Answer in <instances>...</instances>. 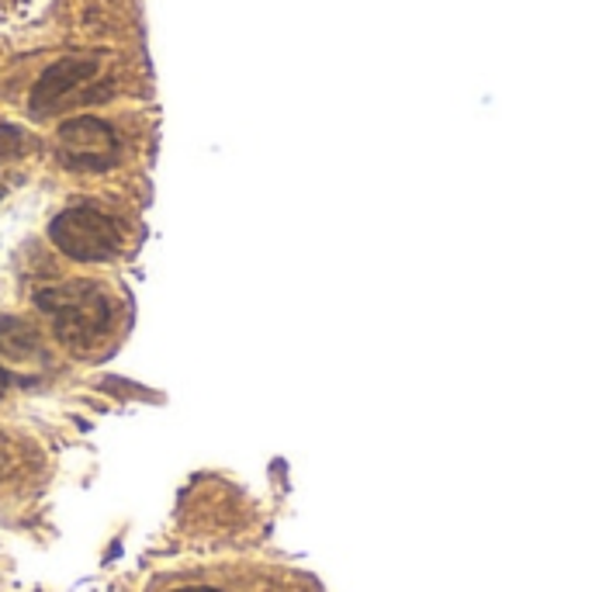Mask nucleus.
<instances>
[{"instance_id": "9", "label": "nucleus", "mask_w": 592, "mask_h": 592, "mask_svg": "<svg viewBox=\"0 0 592 592\" xmlns=\"http://www.w3.org/2000/svg\"><path fill=\"white\" fill-rule=\"evenodd\" d=\"M0 197H4V184H0Z\"/></svg>"}, {"instance_id": "5", "label": "nucleus", "mask_w": 592, "mask_h": 592, "mask_svg": "<svg viewBox=\"0 0 592 592\" xmlns=\"http://www.w3.org/2000/svg\"><path fill=\"white\" fill-rule=\"evenodd\" d=\"M43 353V343H38L35 326H28L17 315H0V358L8 361H28Z\"/></svg>"}, {"instance_id": "4", "label": "nucleus", "mask_w": 592, "mask_h": 592, "mask_svg": "<svg viewBox=\"0 0 592 592\" xmlns=\"http://www.w3.org/2000/svg\"><path fill=\"white\" fill-rule=\"evenodd\" d=\"M97 76V59L94 56H67L52 63L43 76H38V84L32 90V111L35 114H46L52 111L56 105L70 101V97L81 90L87 81Z\"/></svg>"}, {"instance_id": "1", "label": "nucleus", "mask_w": 592, "mask_h": 592, "mask_svg": "<svg viewBox=\"0 0 592 592\" xmlns=\"http://www.w3.org/2000/svg\"><path fill=\"white\" fill-rule=\"evenodd\" d=\"M35 305L49 315L56 340L67 343L70 350H87L90 343L105 340L114 319L111 294L84 278L43 288L35 294Z\"/></svg>"}, {"instance_id": "2", "label": "nucleus", "mask_w": 592, "mask_h": 592, "mask_svg": "<svg viewBox=\"0 0 592 592\" xmlns=\"http://www.w3.org/2000/svg\"><path fill=\"white\" fill-rule=\"evenodd\" d=\"M52 246L76 264H108L122 253L118 226L97 208H67L49 222Z\"/></svg>"}, {"instance_id": "6", "label": "nucleus", "mask_w": 592, "mask_h": 592, "mask_svg": "<svg viewBox=\"0 0 592 592\" xmlns=\"http://www.w3.org/2000/svg\"><path fill=\"white\" fill-rule=\"evenodd\" d=\"M32 149V135L17 125H0V164L22 160V156Z\"/></svg>"}, {"instance_id": "7", "label": "nucleus", "mask_w": 592, "mask_h": 592, "mask_svg": "<svg viewBox=\"0 0 592 592\" xmlns=\"http://www.w3.org/2000/svg\"><path fill=\"white\" fill-rule=\"evenodd\" d=\"M8 385H11V378H8V371H4V367H0V399H4V395H8Z\"/></svg>"}, {"instance_id": "8", "label": "nucleus", "mask_w": 592, "mask_h": 592, "mask_svg": "<svg viewBox=\"0 0 592 592\" xmlns=\"http://www.w3.org/2000/svg\"><path fill=\"white\" fill-rule=\"evenodd\" d=\"M177 592H222V589H208V585H194V589H177Z\"/></svg>"}, {"instance_id": "3", "label": "nucleus", "mask_w": 592, "mask_h": 592, "mask_svg": "<svg viewBox=\"0 0 592 592\" xmlns=\"http://www.w3.org/2000/svg\"><path fill=\"white\" fill-rule=\"evenodd\" d=\"M118 156V135L94 114L70 118L59 125V160L70 170H108Z\"/></svg>"}]
</instances>
